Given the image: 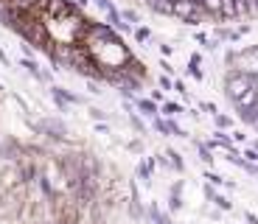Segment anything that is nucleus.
Segmentation results:
<instances>
[{"label": "nucleus", "instance_id": "f257e3e1", "mask_svg": "<svg viewBox=\"0 0 258 224\" xmlns=\"http://www.w3.org/2000/svg\"><path fill=\"white\" fill-rule=\"evenodd\" d=\"M0 23L56 62L112 84H138L143 64L123 39L68 0H0Z\"/></svg>", "mask_w": 258, "mask_h": 224}]
</instances>
